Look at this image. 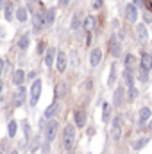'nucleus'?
Here are the masks:
<instances>
[{
  "mask_svg": "<svg viewBox=\"0 0 152 154\" xmlns=\"http://www.w3.org/2000/svg\"><path fill=\"white\" fill-rule=\"evenodd\" d=\"M143 4H145V9L147 11H152V0H143Z\"/></svg>",
  "mask_w": 152,
  "mask_h": 154,
  "instance_id": "e433bc0d",
  "label": "nucleus"
},
{
  "mask_svg": "<svg viewBox=\"0 0 152 154\" xmlns=\"http://www.w3.org/2000/svg\"><path fill=\"white\" fill-rule=\"evenodd\" d=\"M16 18H18V22H22V23H25L27 22V7H18L16 9Z\"/></svg>",
  "mask_w": 152,
  "mask_h": 154,
  "instance_id": "a878e982",
  "label": "nucleus"
},
{
  "mask_svg": "<svg viewBox=\"0 0 152 154\" xmlns=\"http://www.w3.org/2000/svg\"><path fill=\"white\" fill-rule=\"evenodd\" d=\"M136 95H138V90H136V86H131V88H129V100L132 102V100L136 99Z\"/></svg>",
  "mask_w": 152,
  "mask_h": 154,
  "instance_id": "72a5a7b5",
  "label": "nucleus"
},
{
  "mask_svg": "<svg viewBox=\"0 0 152 154\" xmlns=\"http://www.w3.org/2000/svg\"><path fill=\"white\" fill-rule=\"evenodd\" d=\"M54 20H56V9L50 7V9L45 11V27H50L54 23Z\"/></svg>",
  "mask_w": 152,
  "mask_h": 154,
  "instance_id": "a211bd4d",
  "label": "nucleus"
},
{
  "mask_svg": "<svg viewBox=\"0 0 152 154\" xmlns=\"http://www.w3.org/2000/svg\"><path fill=\"white\" fill-rule=\"evenodd\" d=\"M147 142H149V138H141V140H138L136 143H134V149L138 151V149H143L145 145H147Z\"/></svg>",
  "mask_w": 152,
  "mask_h": 154,
  "instance_id": "473e14b6",
  "label": "nucleus"
},
{
  "mask_svg": "<svg viewBox=\"0 0 152 154\" xmlns=\"http://www.w3.org/2000/svg\"><path fill=\"white\" fill-rule=\"evenodd\" d=\"M63 145L66 151H72L75 145V125L74 124H66L65 131H63Z\"/></svg>",
  "mask_w": 152,
  "mask_h": 154,
  "instance_id": "f257e3e1",
  "label": "nucleus"
},
{
  "mask_svg": "<svg viewBox=\"0 0 152 154\" xmlns=\"http://www.w3.org/2000/svg\"><path fill=\"white\" fill-rule=\"evenodd\" d=\"M123 95H125V90H123V86H118V88L114 90V97H113L114 106H122V102H123Z\"/></svg>",
  "mask_w": 152,
  "mask_h": 154,
  "instance_id": "dca6fc26",
  "label": "nucleus"
},
{
  "mask_svg": "<svg viewBox=\"0 0 152 154\" xmlns=\"http://www.w3.org/2000/svg\"><path fill=\"white\" fill-rule=\"evenodd\" d=\"M57 109H59V104L57 102H54V104H50L47 109H45V118H52V116L57 113Z\"/></svg>",
  "mask_w": 152,
  "mask_h": 154,
  "instance_id": "b1692460",
  "label": "nucleus"
},
{
  "mask_svg": "<svg viewBox=\"0 0 152 154\" xmlns=\"http://www.w3.org/2000/svg\"><path fill=\"white\" fill-rule=\"evenodd\" d=\"M39 95H41V81L36 79V81L32 82V86H31V106H32V108L38 104Z\"/></svg>",
  "mask_w": 152,
  "mask_h": 154,
  "instance_id": "f03ea898",
  "label": "nucleus"
},
{
  "mask_svg": "<svg viewBox=\"0 0 152 154\" xmlns=\"http://www.w3.org/2000/svg\"><path fill=\"white\" fill-rule=\"evenodd\" d=\"M95 25H97V20H95V16H93V14H90V16H86V18H84L82 27H84V31H86L88 34L95 29Z\"/></svg>",
  "mask_w": 152,
  "mask_h": 154,
  "instance_id": "ddd939ff",
  "label": "nucleus"
},
{
  "mask_svg": "<svg viewBox=\"0 0 152 154\" xmlns=\"http://www.w3.org/2000/svg\"><path fill=\"white\" fill-rule=\"evenodd\" d=\"M88 134L93 136V134H95V127H90V129H88Z\"/></svg>",
  "mask_w": 152,
  "mask_h": 154,
  "instance_id": "ea45409f",
  "label": "nucleus"
},
{
  "mask_svg": "<svg viewBox=\"0 0 152 154\" xmlns=\"http://www.w3.org/2000/svg\"><path fill=\"white\" fill-rule=\"evenodd\" d=\"M109 118H111V106H109V102H104L102 104V120L109 122Z\"/></svg>",
  "mask_w": 152,
  "mask_h": 154,
  "instance_id": "393cba45",
  "label": "nucleus"
},
{
  "mask_svg": "<svg viewBox=\"0 0 152 154\" xmlns=\"http://www.w3.org/2000/svg\"><path fill=\"white\" fill-rule=\"evenodd\" d=\"M5 7V0H0V9H4Z\"/></svg>",
  "mask_w": 152,
  "mask_h": 154,
  "instance_id": "37998d69",
  "label": "nucleus"
},
{
  "mask_svg": "<svg viewBox=\"0 0 152 154\" xmlns=\"http://www.w3.org/2000/svg\"><path fill=\"white\" fill-rule=\"evenodd\" d=\"M74 120H75L77 127H84V125H86V111H84V109H75Z\"/></svg>",
  "mask_w": 152,
  "mask_h": 154,
  "instance_id": "9d476101",
  "label": "nucleus"
},
{
  "mask_svg": "<svg viewBox=\"0 0 152 154\" xmlns=\"http://www.w3.org/2000/svg\"><path fill=\"white\" fill-rule=\"evenodd\" d=\"M109 52H111V56L113 57H120V54H122V43H120V39L113 36V38L109 39Z\"/></svg>",
  "mask_w": 152,
  "mask_h": 154,
  "instance_id": "39448f33",
  "label": "nucleus"
},
{
  "mask_svg": "<svg viewBox=\"0 0 152 154\" xmlns=\"http://www.w3.org/2000/svg\"><path fill=\"white\" fill-rule=\"evenodd\" d=\"M56 65H57V72L63 74L66 70V65H68V59H66V54L65 52H57V57H56Z\"/></svg>",
  "mask_w": 152,
  "mask_h": 154,
  "instance_id": "6e6552de",
  "label": "nucleus"
},
{
  "mask_svg": "<svg viewBox=\"0 0 152 154\" xmlns=\"http://www.w3.org/2000/svg\"><path fill=\"white\" fill-rule=\"evenodd\" d=\"M23 81H25V72H23V70H14V74H13V82H14L16 86H22Z\"/></svg>",
  "mask_w": 152,
  "mask_h": 154,
  "instance_id": "4be33fe9",
  "label": "nucleus"
},
{
  "mask_svg": "<svg viewBox=\"0 0 152 154\" xmlns=\"http://www.w3.org/2000/svg\"><path fill=\"white\" fill-rule=\"evenodd\" d=\"M16 131H18L16 120H9V124H7V134H9V138H14L16 136Z\"/></svg>",
  "mask_w": 152,
  "mask_h": 154,
  "instance_id": "bb28decb",
  "label": "nucleus"
},
{
  "mask_svg": "<svg viewBox=\"0 0 152 154\" xmlns=\"http://www.w3.org/2000/svg\"><path fill=\"white\" fill-rule=\"evenodd\" d=\"M150 109H149V108H141V109H140V116H138V125H140V127H143V125H145V122H147V120H149V118H150Z\"/></svg>",
  "mask_w": 152,
  "mask_h": 154,
  "instance_id": "2eb2a0df",
  "label": "nucleus"
},
{
  "mask_svg": "<svg viewBox=\"0 0 152 154\" xmlns=\"http://www.w3.org/2000/svg\"><path fill=\"white\" fill-rule=\"evenodd\" d=\"M138 77H140L141 82H147L149 81V70L143 68V66H138Z\"/></svg>",
  "mask_w": 152,
  "mask_h": 154,
  "instance_id": "c756f323",
  "label": "nucleus"
},
{
  "mask_svg": "<svg viewBox=\"0 0 152 154\" xmlns=\"http://www.w3.org/2000/svg\"><path fill=\"white\" fill-rule=\"evenodd\" d=\"M23 134H25V142H29L31 140V125H29L27 120L23 122Z\"/></svg>",
  "mask_w": 152,
  "mask_h": 154,
  "instance_id": "2f4dec72",
  "label": "nucleus"
},
{
  "mask_svg": "<svg viewBox=\"0 0 152 154\" xmlns=\"http://www.w3.org/2000/svg\"><path fill=\"white\" fill-rule=\"evenodd\" d=\"M123 82H125L127 88L134 86V75H132V70H129V68L123 70Z\"/></svg>",
  "mask_w": 152,
  "mask_h": 154,
  "instance_id": "412c9836",
  "label": "nucleus"
},
{
  "mask_svg": "<svg viewBox=\"0 0 152 154\" xmlns=\"http://www.w3.org/2000/svg\"><path fill=\"white\" fill-rule=\"evenodd\" d=\"M68 2H70V0H59V5H61V7H66Z\"/></svg>",
  "mask_w": 152,
  "mask_h": 154,
  "instance_id": "4c0bfd02",
  "label": "nucleus"
},
{
  "mask_svg": "<svg viewBox=\"0 0 152 154\" xmlns=\"http://www.w3.org/2000/svg\"><path fill=\"white\" fill-rule=\"evenodd\" d=\"M57 129H59V124H57L56 120H50V122H48V125H47V129H45V138H47V142H48V143L56 138Z\"/></svg>",
  "mask_w": 152,
  "mask_h": 154,
  "instance_id": "20e7f679",
  "label": "nucleus"
},
{
  "mask_svg": "<svg viewBox=\"0 0 152 154\" xmlns=\"http://www.w3.org/2000/svg\"><path fill=\"white\" fill-rule=\"evenodd\" d=\"M100 61H102V50L100 48H93L91 54H90V65L91 66H97Z\"/></svg>",
  "mask_w": 152,
  "mask_h": 154,
  "instance_id": "9b49d317",
  "label": "nucleus"
},
{
  "mask_svg": "<svg viewBox=\"0 0 152 154\" xmlns=\"http://www.w3.org/2000/svg\"><path fill=\"white\" fill-rule=\"evenodd\" d=\"M43 154H48V142L43 145Z\"/></svg>",
  "mask_w": 152,
  "mask_h": 154,
  "instance_id": "58836bf2",
  "label": "nucleus"
},
{
  "mask_svg": "<svg viewBox=\"0 0 152 154\" xmlns=\"http://www.w3.org/2000/svg\"><path fill=\"white\" fill-rule=\"evenodd\" d=\"M25 93H27V90H25L23 86H18L16 95H14V106H16V108H20V106L23 104V100H25Z\"/></svg>",
  "mask_w": 152,
  "mask_h": 154,
  "instance_id": "f8f14e48",
  "label": "nucleus"
},
{
  "mask_svg": "<svg viewBox=\"0 0 152 154\" xmlns=\"http://www.w3.org/2000/svg\"><path fill=\"white\" fill-rule=\"evenodd\" d=\"M13 16H14V4H5V7H4V18L7 20V22H11L13 20Z\"/></svg>",
  "mask_w": 152,
  "mask_h": 154,
  "instance_id": "aec40b11",
  "label": "nucleus"
},
{
  "mask_svg": "<svg viewBox=\"0 0 152 154\" xmlns=\"http://www.w3.org/2000/svg\"><path fill=\"white\" fill-rule=\"evenodd\" d=\"M104 5V0H91V7L93 9H100Z\"/></svg>",
  "mask_w": 152,
  "mask_h": 154,
  "instance_id": "f704fd0d",
  "label": "nucleus"
},
{
  "mask_svg": "<svg viewBox=\"0 0 152 154\" xmlns=\"http://www.w3.org/2000/svg\"><path fill=\"white\" fill-rule=\"evenodd\" d=\"M56 54H57V50L52 47V48H48L47 52H45V65L47 66H52L54 65V61H56Z\"/></svg>",
  "mask_w": 152,
  "mask_h": 154,
  "instance_id": "f3484780",
  "label": "nucleus"
},
{
  "mask_svg": "<svg viewBox=\"0 0 152 154\" xmlns=\"http://www.w3.org/2000/svg\"><path fill=\"white\" fill-rule=\"evenodd\" d=\"M9 154H18V151H11Z\"/></svg>",
  "mask_w": 152,
  "mask_h": 154,
  "instance_id": "c03bdc74",
  "label": "nucleus"
},
{
  "mask_svg": "<svg viewBox=\"0 0 152 154\" xmlns=\"http://www.w3.org/2000/svg\"><path fill=\"white\" fill-rule=\"evenodd\" d=\"M134 66H136V57H134L132 54H127V56H125V68L134 70Z\"/></svg>",
  "mask_w": 152,
  "mask_h": 154,
  "instance_id": "cd10ccee",
  "label": "nucleus"
},
{
  "mask_svg": "<svg viewBox=\"0 0 152 154\" xmlns=\"http://www.w3.org/2000/svg\"><path fill=\"white\" fill-rule=\"evenodd\" d=\"M123 13H125V18L129 20V22H138V7L134 5V4H127L125 5V9H123Z\"/></svg>",
  "mask_w": 152,
  "mask_h": 154,
  "instance_id": "423d86ee",
  "label": "nucleus"
},
{
  "mask_svg": "<svg viewBox=\"0 0 152 154\" xmlns=\"http://www.w3.org/2000/svg\"><path fill=\"white\" fill-rule=\"evenodd\" d=\"M149 129H150V131H152V120H150V124H149Z\"/></svg>",
  "mask_w": 152,
  "mask_h": 154,
  "instance_id": "a18cd8bd",
  "label": "nucleus"
},
{
  "mask_svg": "<svg viewBox=\"0 0 152 154\" xmlns=\"http://www.w3.org/2000/svg\"><path fill=\"white\" fill-rule=\"evenodd\" d=\"M2 70H4V59L0 57V74H2Z\"/></svg>",
  "mask_w": 152,
  "mask_h": 154,
  "instance_id": "79ce46f5",
  "label": "nucleus"
},
{
  "mask_svg": "<svg viewBox=\"0 0 152 154\" xmlns=\"http://www.w3.org/2000/svg\"><path fill=\"white\" fill-rule=\"evenodd\" d=\"M29 41H31L29 32L22 34V36H20V39H18V48H22V50H27V47H29Z\"/></svg>",
  "mask_w": 152,
  "mask_h": 154,
  "instance_id": "5701e85b",
  "label": "nucleus"
},
{
  "mask_svg": "<svg viewBox=\"0 0 152 154\" xmlns=\"http://www.w3.org/2000/svg\"><path fill=\"white\" fill-rule=\"evenodd\" d=\"M114 81H116V63L111 65V70H109V77H108V86H113Z\"/></svg>",
  "mask_w": 152,
  "mask_h": 154,
  "instance_id": "c85d7f7f",
  "label": "nucleus"
},
{
  "mask_svg": "<svg viewBox=\"0 0 152 154\" xmlns=\"http://www.w3.org/2000/svg\"><path fill=\"white\" fill-rule=\"evenodd\" d=\"M32 25H34V31H36V32H39V31L45 27V13H43V11H36V13H34Z\"/></svg>",
  "mask_w": 152,
  "mask_h": 154,
  "instance_id": "0eeeda50",
  "label": "nucleus"
},
{
  "mask_svg": "<svg viewBox=\"0 0 152 154\" xmlns=\"http://www.w3.org/2000/svg\"><path fill=\"white\" fill-rule=\"evenodd\" d=\"M66 95V82H57L56 84V91H54V97H56V100H59V99H63Z\"/></svg>",
  "mask_w": 152,
  "mask_h": 154,
  "instance_id": "4468645a",
  "label": "nucleus"
},
{
  "mask_svg": "<svg viewBox=\"0 0 152 154\" xmlns=\"http://www.w3.org/2000/svg\"><path fill=\"white\" fill-rule=\"evenodd\" d=\"M145 22H147V23L150 22V14H149V13H145Z\"/></svg>",
  "mask_w": 152,
  "mask_h": 154,
  "instance_id": "a19ab883",
  "label": "nucleus"
},
{
  "mask_svg": "<svg viewBox=\"0 0 152 154\" xmlns=\"http://www.w3.org/2000/svg\"><path fill=\"white\" fill-rule=\"evenodd\" d=\"M36 52H38V54H45V43H43V41H39V43H38Z\"/></svg>",
  "mask_w": 152,
  "mask_h": 154,
  "instance_id": "c9c22d12",
  "label": "nucleus"
},
{
  "mask_svg": "<svg viewBox=\"0 0 152 154\" xmlns=\"http://www.w3.org/2000/svg\"><path fill=\"white\" fill-rule=\"evenodd\" d=\"M111 136H113L114 142H118L122 138V116L120 115L114 116L113 124H111Z\"/></svg>",
  "mask_w": 152,
  "mask_h": 154,
  "instance_id": "7ed1b4c3",
  "label": "nucleus"
},
{
  "mask_svg": "<svg viewBox=\"0 0 152 154\" xmlns=\"http://www.w3.org/2000/svg\"><path fill=\"white\" fill-rule=\"evenodd\" d=\"M136 38H138L140 43H147V39H149V32H147L145 23H138V25H136Z\"/></svg>",
  "mask_w": 152,
  "mask_h": 154,
  "instance_id": "1a4fd4ad",
  "label": "nucleus"
},
{
  "mask_svg": "<svg viewBox=\"0 0 152 154\" xmlns=\"http://www.w3.org/2000/svg\"><path fill=\"white\" fill-rule=\"evenodd\" d=\"M70 27H72L74 31H77V29L81 27V13H79V11L74 14V18H72V25H70Z\"/></svg>",
  "mask_w": 152,
  "mask_h": 154,
  "instance_id": "7c9ffc66",
  "label": "nucleus"
},
{
  "mask_svg": "<svg viewBox=\"0 0 152 154\" xmlns=\"http://www.w3.org/2000/svg\"><path fill=\"white\" fill-rule=\"evenodd\" d=\"M140 66H143V68H147V70H152V54H149V52H143V54H141V63H140Z\"/></svg>",
  "mask_w": 152,
  "mask_h": 154,
  "instance_id": "6ab92c4d",
  "label": "nucleus"
}]
</instances>
